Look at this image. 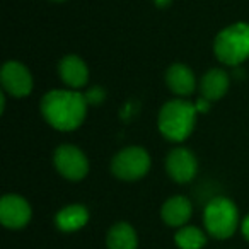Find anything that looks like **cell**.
<instances>
[{"label":"cell","instance_id":"6da1fadb","mask_svg":"<svg viewBox=\"0 0 249 249\" xmlns=\"http://www.w3.org/2000/svg\"><path fill=\"white\" fill-rule=\"evenodd\" d=\"M87 99L77 90H50L41 99V114L48 124L60 132H72L82 124Z\"/></svg>","mask_w":249,"mask_h":249},{"label":"cell","instance_id":"7a4b0ae2","mask_svg":"<svg viewBox=\"0 0 249 249\" xmlns=\"http://www.w3.org/2000/svg\"><path fill=\"white\" fill-rule=\"evenodd\" d=\"M196 107L184 99H173L160 107L159 130L166 139L173 142H183L191 135L196 121Z\"/></svg>","mask_w":249,"mask_h":249},{"label":"cell","instance_id":"3957f363","mask_svg":"<svg viewBox=\"0 0 249 249\" xmlns=\"http://www.w3.org/2000/svg\"><path fill=\"white\" fill-rule=\"evenodd\" d=\"M213 53L224 65H239L249 58V24L235 22L217 35Z\"/></svg>","mask_w":249,"mask_h":249},{"label":"cell","instance_id":"277c9868","mask_svg":"<svg viewBox=\"0 0 249 249\" xmlns=\"http://www.w3.org/2000/svg\"><path fill=\"white\" fill-rule=\"evenodd\" d=\"M207 232L215 239H229L239 224V212L234 201L225 196H217L208 201L203 212Z\"/></svg>","mask_w":249,"mask_h":249},{"label":"cell","instance_id":"5b68a950","mask_svg":"<svg viewBox=\"0 0 249 249\" xmlns=\"http://www.w3.org/2000/svg\"><path fill=\"white\" fill-rule=\"evenodd\" d=\"M150 169V157L142 147H126L111 160V171L118 179L137 181Z\"/></svg>","mask_w":249,"mask_h":249},{"label":"cell","instance_id":"8992f818","mask_svg":"<svg viewBox=\"0 0 249 249\" xmlns=\"http://www.w3.org/2000/svg\"><path fill=\"white\" fill-rule=\"evenodd\" d=\"M53 164L65 179L80 181L89 173L86 154L75 145H60L53 154Z\"/></svg>","mask_w":249,"mask_h":249},{"label":"cell","instance_id":"52a82bcc","mask_svg":"<svg viewBox=\"0 0 249 249\" xmlns=\"http://www.w3.org/2000/svg\"><path fill=\"white\" fill-rule=\"evenodd\" d=\"M2 87L14 97H24L33 90V77L28 67L19 62H7L0 72Z\"/></svg>","mask_w":249,"mask_h":249},{"label":"cell","instance_id":"ba28073f","mask_svg":"<svg viewBox=\"0 0 249 249\" xmlns=\"http://www.w3.org/2000/svg\"><path fill=\"white\" fill-rule=\"evenodd\" d=\"M166 169L173 181L179 184L190 183L198 171L196 157L188 149H174L167 154Z\"/></svg>","mask_w":249,"mask_h":249},{"label":"cell","instance_id":"9c48e42d","mask_svg":"<svg viewBox=\"0 0 249 249\" xmlns=\"http://www.w3.org/2000/svg\"><path fill=\"white\" fill-rule=\"evenodd\" d=\"M31 220V205L19 195H5L0 201V222L7 229H21Z\"/></svg>","mask_w":249,"mask_h":249},{"label":"cell","instance_id":"30bf717a","mask_svg":"<svg viewBox=\"0 0 249 249\" xmlns=\"http://www.w3.org/2000/svg\"><path fill=\"white\" fill-rule=\"evenodd\" d=\"M58 72L62 80L70 89H79L84 87L89 80V69L86 62L77 55H67L60 60Z\"/></svg>","mask_w":249,"mask_h":249},{"label":"cell","instance_id":"8fae6325","mask_svg":"<svg viewBox=\"0 0 249 249\" xmlns=\"http://www.w3.org/2000/svg\"><path fill=\"white\" fill-rule=\"evenodd\" d=\"M229 75L225 70L222 69H212L201 77L200 82V94L201 97H205L207 101L213 103V101H218L227 94L229 90Z\"/></svg>","mask_w":249,"mask_h":249},{"label":"cell","instance_id":"7c38bea8","mask_svg":"<svg viewBox=\"0 0 249 249\" xmlns=\"http://www.w3.org/2000/svg\"><path fill=\"white\" fill-rule=\"evenodd\" d=\"M166 84L176 96H190L196 87V80L190 67L174 63L166 72Z\"/></svg>","mask_w":249,"mask_h":249},{"label":"cell","instance_id":"4fadbf2b","mask_svg":"<svg viewBox=\"0 0 249 249\" xmlns=\"http://www.w3.org/2000/svg\"><path fill=\"white\" fill-rule=\"evenodd\" d=\"M164 224L169 227H183L191 217V203L184 196H173L162 205L160 210Z\"/></svg>","mask_w":249,"mask_h":249},{"label":"cell","instance_id":"5bb4252c","mask_svg":"<svg viewBox=\"0 0 249 249\" xmlns=\"http://www.w3.org/2000/svg\"><path fill=\"white\" fill-rule=\"evenodd\" d=\"M87 220H89V212H87V208L84 205L79 203L67 205L55 217L56 227L63 232L79 231V229H82L87 224Z\"/></svg>","mask_w":249,"mask_h":249},{"label":"cell","instance_id":"9a60e30c","mask_svg":"<svg viewBox=\"0 0 249 249\" xmlns=\"http://www.w3.org/2000/svg\"><path fill=\"white\" fill-rule=\"evenodd\" d=\"M137 244H139V239H137L135 229L126 222H118L107 231V249H137Z\"/></svg>","mask_w":249,"mask_h":249},{"label":"cell","instance_id":"2e32d148","mask_svg":"<svg viewBox=\"0 0 249 249\" xmlns=\"http://www.w3.org/2000/svg\"><path fill=\"white\" fill-rule=\"evenodd\" d=\"M178 248L179 249H201L207 242V235L201 229L188 225L178 231V234L174 235Z\"/></svg>","mask_w":249,"mask_h":249},{"label":"cell","instance_id":"e0dca14e","mask_svg":"<svg viewBox=\"0 0 249 249\" xmlns=\"http://www.w3.org/2000/svg\"><path fill=\"white\" fill-rule=\"evenodd\" d=\"M195 107H196L198 113H205V111H208V107H210V101H207L205 97H200V99L195 103Z\"/></svg>","mask_w":249,"mask_h":249},{"label":"cell","instance_id":"ac0fdd59","mask_svg":"<svg viewBox=\"0 0 249 249\" xmlns=\"http://www.w3.org/2000/svg\"><path fill=\"white\" fill-rule=\"evenodd\" d=\"M241 231H242V235H244V239H248V241H249V215L244 218V220H242Z\"/></svg>","mask_w":249,"mask_h":249},{"label":"cell","instance_id":"d6986e66","mask_svg":"<svg viewBox=\"0 0 249 249\" xmlns=\"http://www.w3.org/2000/svg\"><path fill=\"white\" fill-rule=\"evenodd\" d=\"M156 4L159 5V7H167V5L171 4V0H156Z\"/></svg>","mask_w":249,"mask_h":249},{"label":"cell","instance_id":"ffe728a7","mask_svg":"<svg viewBox=\"0 0 249 249\" xmlns=\"http://www.w3.org/2000/svg\"><path fill=\"white\" fill-rule=\"evenodd\" d=\"M55 2H63V0H55Z\"/></svg>","mask_w":249,"mask_h":249}]
</instances>
